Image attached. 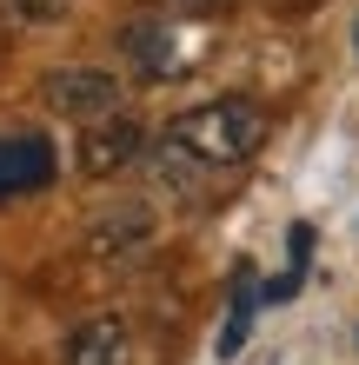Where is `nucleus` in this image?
Listing matches in <instances>:
<instances>
[{"label":"nucleus","mask_w":359,"mask_h":365,"mask_svg":"<svg viewBox=\"0 0 359 365\" xmlns=\"http://www.w3.org/2000/svg\"><path fill=\"white\" fill-rule=\"evenodd\" d=\"M166 146L186 153L193 166H246L253 153L266 146V106L253 100H206V106H186V113L166 120Z\"/></svg>","instance_id":"f257e3e1"},{"label":"nucleus","mask_w":359,"mask_h":365,"mask_svg":"<svg viewBox=\"0 0 359 365\" xmlns=\"http://www.w3.org/2000/svg\"><path fill=\"white\" fill-rule=\"evenodd\" d=\"M113 47H120V60L140 80H180L200 60V34L180 27V20H166V14H140V20H126L113 34Z\"/></svg>","instance_id":"f03ea898"},{"label":"nucleus","mask_w":359,"mask_h":365,"mask_svg":"<svg viewBox=\"0 0 359 365\" xmlns=\"http://www.w3.org/2000/svg\"><path fill=\"white\" fill-rule=\"evenodd\" d=\"M40 100H47L60 120L93 126V120L120 113V80L100 73V67H54V73H40Z\"/></svg>","instance_id":"7ed1b4c3"},{"label":"nucleus","mask_w":359,"mask_h":365,"mask_svg":"<svg viewBox=\"0 0 359 365\" xmlns=\"http://www.w3.org/2000/svg\"><path fill=\"white\" fill-rule=\"evenodd\" d=\"M140 153H146V126H140L133 113L93 120L87 133H80V173H87V180L126 173V166H140Z\"/></svg>","instance_id":"20e7f679"},{"label":"nucleus","mask_w":359,"mask_h":365,"mask_svg":"<svg viewBox=\"0 0 359 365\" xmlns=\"http://www.w3.org/2000/svg\"><path fill=\"white\" fill-rule=\"evenodd\" d=\"M54 140L47 133H0V200H20V192H40L54 180Z\"/></svg>","instance_id":"39448f33"},{"label":"nucleus","mask_w":359,"mask_h":365,"mask_svg":"<svg viewBox=\"0 0 359 365\" xmlns=\"http://www.w3.org/2000/svg\"><path fill=\"white\" fill-rule=\"evenodd\" d=\"M146 240H153V206L146 200H113V206H100L87 220V246L100 259H126V252L146 246Z\"/></svg>","instance_id":"423d86ee"},{"label":"nucleus","mask_w":359,"mask_h":365,"mask_svg":"<svg viewBox=\"0 0 359 365\" xmlns=\"http://www.w3.org/2000/svg\"><path fill=\"white\" fill-rule=\"evenodd\" d=\"M60 365H126V332L120 319H80L60 346Z\"/></svg>","instance_id":"0eeeda50"},{"label":"nucleus","mask_w":359,"mask_h":365,"mask_svg":"<svg viewBox=\"0 0 359 365\" xmlns=\"http://www.w3.org/2000/svg\"><path fill=\"white\" fill-rule=\"evenodd\" d=\"M266 292H253V279L240 272V292H233V312H226V332H220V359H233L246 346V332H253V306H260Z\"/></svg>","instance_id":"6e6552de"},{"label":"nucleus","mask_w":359,"mask_h":365,"mask_svg":"<svg viewBox=\"0 0 359 365\" xmlns=\"http://www.w3.org/2000/svg\"><path fill=\"white\" fill-rule=\"evenodd\" d=\"M7 20H27V27H47V20H67L74 0H0Z\"/></svg>","instance_id":"1a4fd4ad"},{"label":"nucleus","mask_w":359,"mask_h":365,"mask_svg":"<svg viewBox=\"0 0 359 365\" xmlns=\"http://www.w3.org/2000/svg\"><path fill=\"white\" fill-rule=\"evenodd\" d=\"M353 47H359V27H353Z\"/></svg>","instance_id":"9d476101"}]
</instances>
